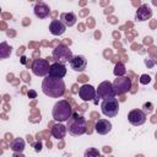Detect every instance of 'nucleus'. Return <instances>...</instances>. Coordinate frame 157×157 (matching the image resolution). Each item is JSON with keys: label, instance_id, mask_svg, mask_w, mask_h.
I'll list each match as a JSON object with an SVG mask.
<instances>
[{"label": "nucleus", "instance_id": "nucleus-18", "mask_svg": "<svg viewBox=\"0 0 157 157\" xmlns=\"http://www.w3.org/2000/svg\"><path fill=\"white\" fill-rule=\"evenodd\" d=\"M60 21L66 26V27H72L76 21H77V17L74 12H61L60 13Z\"/></svg>", "mask_w": 157, "mask_h": 157}, {"label": "nucleus", "instance_id": "nucleus-2", "mask_svg": "<svg viewBox=\"0 0 157 157\" xmlns=\"http://www.w3.org/2000/svg\"><path fill=\"white\" fill-rule=\"evenodd\" d=\"M66 130L72 136H81L87 131V121L85 117L78 113H74L71 118L66 121Z\"/></svg>", "mask_w": 157, "mask_h": 157}, {"label": "nucleus", "instance_id": "nucleus-7", "mask_svg": "<svg viewBox=\"0 0 157 157\" xmlns=\"http://www.w3.org/2000/svg\"><path fill=\"white\" fill-rule=\"evenodd\" d=\"M96 91H97V98H101V99L112 98V97H115V94H117L115 90L113 87V83L109 82V81L101 82Z\"/></svg>", "mask_w": 157, "mask_h": 157}, {"label": "nucleus", "instance_id": "nucleus-22", "mask_svg": "<svg viewBox=\"0 0 157 157\" xmlns=\"http://www.w3.org/2000/svg\"><path fill=\"white\" fill-rule=\"evenodd\" d=\"M83 157H101V153L97 148L94 147H88L86 151H85V155Z\"/></svg>", "mask_w": 157, "mask_h": 157}, {"label": "nucleus", "instance_id": "nucleus-25", "mask_svg": "<svg viewBox=\"0 0 157 157\" xmlns=\"http://www.w3.org/2000/svg\"><path fill=\"white\" fill-rule=\"evenodd\" d=\"M33 146H34V150H36L37 152L42 150V144H40V142H37V144H34Z\"/></svg>", "mask_w": 157, "mask_h": 157}, {"label": "nucleus", "instance_id": "nucleus-1", "mask_svg": "<svg viewBox=\"0 0 157 157\" xmlns=\"http://www.w3.org/2000/svg\"><path fill=\"white\" fill-rule=\"evenodd\" d=\"M42 91L50 98H59L65 93V82L63 78L45 76L42 82Z\"/></svg>", "mask_w": 157, "mask_h": 157}, {"label": "nucleus", "instance_id": "nucleus-14", "mask_svg": "<svg viewBox=\"0 0 157 157\" xmlns=\"http://www.w3.org/2000/svg\"><path fill=\"white\" fill-rule=\"evenodd\" d=\"M70 66H71V69H72L74 71L81 72V71H83V70L86 69V66H87V59H86L83 55H76V56L72 58V60H71V63H70Z\"/></svg>", "mask_w": 157, "mask_h": 157}, {"label": "nucleus", "instance_id": "nucleus-3", "mask_svg": "<svg viewBox=\"0 0 157 157\" xmlns=\"http://www.w3.org/2000/svg\"><path fill=\"white\" fill-rule=\"evenodd\" d=\"M72 108H71V104L69 103V101L66 99H60L58 101L54 107H53V110H52V115H53V119L58 123H64V121H67L71 115H72Z\"/></svg>", "mask_w": 157, "mask_h": 157}, {"label": "nucleus", "instance_id": "nucleus-13", "mask_svg": "<svg viewBox=\"0 0 157 157\" xmlns=\"http://www.w3.org/2000/svg\"><path fill=\"white\" fill-rule=\"evenodd\" d=\"M94 130L99 135H107L108 132L112 131V123L108 119H98L96 121Z\"/></svg>", "mask_w": 157, "mask_h": 157}, {"label": "nucleus", "instance_id": "nucleus-16", "mask_svg": "<svg viewBox=\"0 0 157 157\" xmlns=\"http://www.w3.org/2000/svg\"><path fill=\"white\" fill-rule=\"evenodd\" d=\"M66 31V26L60 20H53L49 23V32L53 36H61Z\"/></svg>", "mask_w": 157, "mask_h": 157}, {"label": "nucleus", "instance_id": "nucleus-27", "mask_svg": "<svg viewBox=\"0 0 157 157\" xmlns=\"http://www.w3.org/2000/svg\"><path fill=\"white\" fill-rule=\"evenodd\" d=\"M12 157H26V156H25L23 153H15V152H13Z\"/></svg>", "mask_w": 157, "mask_h": 157}, {"label": "nucleus", "instance_id": "nucleus-20", "mask_svg": "<svg viewBox=\"0 0 157 157\" xmlns=\"http://www.w3.org/2000/svg\"><path fill=\"white\" fill-rule=\"evenodd\" d=\"M126 72V69H125V65L123 63H117L115 64V67H114V71L113 74L115 75V77H121L124 76Z\"/></svg>", "mask_w": 157, "mask_h": 157}, {"label": "nucleus", "instance_id": "nucleus-17", "mask_svg": "<svg viewBox=\"0 0 157 157\" xmlns=\"http://www.w3.org/2000/svg\"><path fill=\"white\" fill-rule=\"evenodd\" d=\"M50 132H52V136H53V137H55V139H58V140H61V139L65 137L67 130H66V126H65L63 123H56L55 125H53Z\"/></svg>", "mask_w": 157, "mask_h": 157}, {"label": "nucleus", "instance_id": "nucleus-8", "mask_svg": "<svg viewBox=\"0 0 157 157\" xmlns=\"http://www.w3.org/2000/svg\"><path fill=\"white\" fill-rule=\"evenodd\" d=\"M113 87H114L117 94H124V93H126V92L130 91V88H131V81H130L129 77H125V76L117 77L113 81Z\"/></svg>", "mask_w": 157, "mask_h": 157}, {"label": "nucleus", "instance_id": "nucleus-9", "mask_svg": "<svg viewBox=\"0 0 157 157\" xmlns=\"http://www.w3.org/2000/svg\"><path fill=\"white\" fill-rule=\"evenodd\" d=\"M128 120L134 126H140L146 121V113L142 109H132L128 114Z\"/></svg>", "mask_w": 157, "mask_h": 157}, {"label": "nucleus", "instance_id": "nucleus-10", "mask_svg": "<svg viewBox=\"0 0 157 157\" xmlns=\"http://www.w3.org/2000/svg\"><path fill=\"white\" fill-rule=\"evenodd\" d=\"M78 96L83 102H88V101H93L97 97V91L92 85L85 83L80 87L78 90Z\"/></svg>", "mask_w": 157, "mask_h": 157}, {"label": "nucleus", "instance_id": "nucleus-11", "mask_svg": "<svg viewBox=\"0 0 157 157\" xmlns=\"http://www.w3.org/2000/svg\"><path fill=\"white\" fill-rule=\"evenodd\" d=\"M151 16H152V9L147 4H142L136 10L135 20L139 22H144V21H147L148 18H151Z\"/></svg>", "mask_w": 157, "mask_h": 157}, {"label": "nucleus", "instance_id": "nucleus-21", "mask_svg": "<svg viewBox=\"0 0 157 157\" xmlns=\"http://www.w3.org/2000/svg\"><path fill=\"white\" fill-rule=\"evenodd\" d=\"M0 56L2 58V59H5L6 56H9L10 54H11V47H9L5 42H2L1 43V45H0Z\"/></svg>", "mask_w": 157, "mask_h": 157}, {"label": "nucleus", "instance_id": "nucleus-19", "mask_svg": "<svg viewBox=\"0 0 157 157\" xmlns=\"http://www.w3.org/2000/svg\"><path fill=\"white\" fill-rule=\"evenodd\" d=\"M26 147V142L21 137H16L10 142V150L15 153H22Z\"/></svg>", "mask_w": 157, "mask_h": 157}, {"label": "nucleus", "instance_id": "nucleus-4", "mask_svg": "<svg viewBox=\"0 0 157 157\" xmlns=\"http://www.w3.org/2000/svg\"><path fill=\"white\" fill-rule=\"evenodd\" d=\"M53 58L55 60V63H60V64H66V63H71L74 55L72 52L64 44H59L58 47H55L53 49Z\"/></svg>", "mask_w": 157, "mask_h": 157}, {"label": "nucleus", "instance_id": "nucleus-6", "mask_svg": "<svg viewBox=\"0 0 157 157\" xmlns=\"http://www.w3.org/2000/svg\"><path fill=\"white\" fill-rule=\"evenodd\" d=\"M49 69H50V65H49V61L48 59H34L33 63H32V72L36 75V76H48L49 75Z\"/></svg>", "mask_w": 157, "mask_h": 157}, {"label": "nucleus", "instance_id": "nucleus-5", "mask_svg": "<svg viewBox=\"0 0 157 157\" xmlns=\"http://www.w3.org/2000/svg\"><path fill=\"white\" fill-rule=\"evenodd\" d=\"M101 110L108 118L115 117L118 114V112H119V102H118V99L115 97L103 99L102 103H101Z\"/></svg>", "mask_w": 157, "mask_h": 157}, {"label": "nucleus", "instance_id": "nucleus-15", "mask_svg": "<svg viewBox=\"0 0 157 157\" xmlns=\"http://www.w3.org/2000/svg\"><path fill=\"white\" fill-rule=\"evenodd\" d=\"M33 12H34V15H36L38 18H45V17L49 16L50 9H49V6H48L45 2L39 1V2H37V4L34 5Z\"/></svg>", "mask_w": 157, "mask_h": 157}, {"label": "nucleus", "instance_id": "nucleus-24", "mask_svg": "<svg viewBox=\"0 0 157 157\" xmlns=\"http://www.w3.org/2000/svg\"><path fill=\"white\" fill-rule=\"evenodd\" d=\"M150 81H151V77H150L148 75H146V74L141 75V77H140V83L147 85V83H150Z\"/></svg>", "mask_w": 157, "mask_h": 157}, {"label": "nucleus", "instance_id": "nucleus-26", "mask_svg": "<svg viewBox=\"0 0 157 157\" xmlns=\"http://www.w3.org/2000/svg\"><path fill=\"white\" fill-rule=\"evenodd\" d=\"M28 97L29 98H36L37 97V92L36 91H29L28 92Z\"/></svg>", "mask_w": 157, "mask_h": 157}, {"label": "nucleus", "instance_id": "nucleus-12", "mask_svg": "<svg viewBox=\"0 0 157 157\" xmlns=\"http://www.w3.org/2000/svg\"><path fill=\"white\" fill-rule=\"evenodd\" d=\"M66 75V67L64 64H60V63H53L50 65V69H49V75L50 77H54V78H63L64 76Z\"/></svg>", "mask_w": 157, "mask_h": 157}, {"label": "nucleus", "instance_id": "nucleus-23", "mask_svg": "<svg viewBox=\"0 0 157 157\" xmlns=\"http://www.w3.org/2000/svg\"><path fill=\"white\" fill-rule=\"evenodd\" d=\"M142 108H144L142 110H144L145 113H147V114H148V113H152V110H153V105H152V103H150V102H148V103H145V104L142 105Z\"/></svg>", "mask_w": 157, "mask_h": 157}]
</instances>
